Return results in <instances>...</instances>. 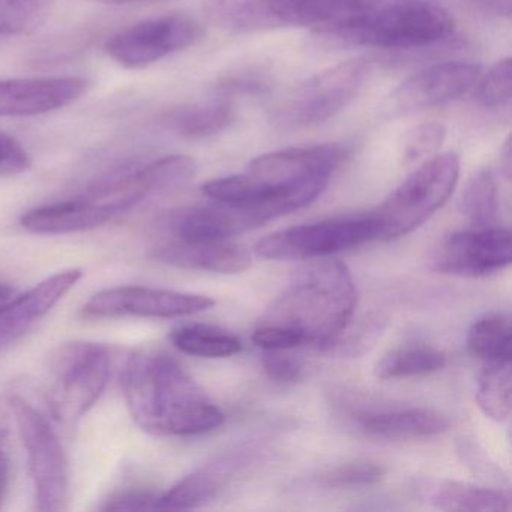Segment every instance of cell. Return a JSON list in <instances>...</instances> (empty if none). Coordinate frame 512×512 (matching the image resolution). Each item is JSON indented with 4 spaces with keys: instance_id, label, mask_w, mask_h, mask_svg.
Returning a JSON list of instances; mask_svg holds the SVG:
<instances>
[{
    "instance_id": "cell-1",
    "label": "cell",
    "mask_w": 512,
    "mask_h": 512,
    "mask_svg": "<svg viewBox=\"0 0 512 512\" xmlns=\"http://www.w3.org/2000/svg\"><path fill=\"white\" fill-rule=\"evenodd\" d=\"M281 26L376 49H419L446 40L454 20L431 0H271Z\"/></svg>"
},
{
    "instance_id": "cell-2",
    "label": "cell",
    "mask_w": 512,
    "mask_h": 512,
    "mask_svg": "<svg viewBox=\"0 0 512 512\" xmlns=\"http://www.w3.org/2000/svg\"><path fill=\"white\" fill-rule=\"evenodd\" d=\"M131 418L158 436H197L223 425L224 413L170 356L136 352L122 374Z\"/></svg>"
},
{
    "instance_id": "cell-3",
    "label": "cell",
    "mask_w": 512,
    "mask_h": 512,
    "mask_svg": "<svg viewBox=\"0 0 512 512\" xmlns=\"http://www.w3.org/2000/svg\"><path fill=\"white\" fill-rule=\"evenodd\" d=\"M358 304L355 281L338 260H317L299 269L265 322L286 326L305 344L329 349L352 323Z\"/></svg>"
},
{
    "instance_id": "cell-4",
    "label": "cell",
    "mask_w": 512,
    "mask_h": 512,
    "mask_svg": "<svg viewBox=\"0 0 512 512\" xmlns=\"http://www.w3.org/2000/svg\"><path fill=\"white\" fill-rule=\"evenodd\" d=\"M460 163L454 154L436 155L416 169L376 211L379 241H394L415 232L454 193Z\"/></svg>"
},
{
    "instance_id": "cell-5",
    "label": "cell",
    "mask_w": 512,
    "mask_h": 512,
    "mask_svg": "<svg viewBox=\"0 0 512 512\" xmlns=\"http://www.w3.org/2000/svg\"><path fill=\"white\" fill-rule=\"evenodd\" d=\"M368 64L352 59L328 68L293 89L272 113V124L295 131L316 127L349 106L364 86Z\"/></svg>"
},
{
    "instance_id": "cell-6",
    "label": "cell",
    "mask_w": 512,
    "mask_h": 512,
    "mask_svg": "<svg viewBox=\"0 0 512 512\" xmlns=\"http://www.w3.org/2000/svg\"><path fill=\"white\" fill-rule=\"evenodd\" d=\"M10 406L28 454L35 506L41 512L67 511L70 502V469L58 434L46 416L41 415L23 398H11Z\"/></svg>"
},
{
    "instance_id": "cell-7",
    "label": "cell",
    "mask_w": 512,
    "mask_h": 512,
    "mask_svg": "<svg viewBox=\"0 0 512 512\" xmlns=\"http://www.w3.org/2000/svg\"><path fill=\"white\" fill-rule=\"evenodd\" d=\"M371 241H379V226L370 212L271 233L257 242L256 253L269 260L326 259Z\"/></svg>"
},
{
    "instance_id": "cell-8",
    "label": "cell",
    "mask_w": 512,
    "mask_h": 512,
    "mask_svg": "<svg viewBox=\"0 0 512 512\" xmlns=\"http://www.w3.org/2000/svg\"><path fill=\"white\" fill-rule=\"evenodd\" d=\"M109 349L95 343L62 347L55 361L50 407L58 421H79L100 400L110 379Z\"/></svg>"
},
{
    "instance_id": "cell-9",
    "label": "cell",
    "mask_w": 512,
    "mask_h": 512,
    "mask_svg": "<svg viewBox=\"0 0 512 512\" xmlns=\"http://www.w3.org/2000/svg\"><path fill=\"white\" fill-rule=\"evenodd\" d=\"M202 35V25L194 17L166 14L116 32L104 44V52L121 67L140 70L190 49Z\"/></svg>"
},
{
    "instance_id": "cell-10",
    "label": "cell",
    "mask_w": 512,
    "mask_h": 512,
    "mask_svg": "<svg viewBox=\"0 0 512 512\" xmlns=\"http://www.w3.org/2000/svg\"><path fill=\"white\" fill-rule=\"evenodd\" d=\"M511 232L503 227H475L446 236L431 254L437 274L482 278L508 268Z\"/></svg>"
},
{
    "instance_id": "cell-11",
    "label": "cell",
    "mask_w": 512,
    "mask_h": 512,
    "mask_svg": "<svg viewBox=\"0 0 512 512\" xmlns=\"http://www.w3.org/2000/svg\"><path fill=\"white\" fill-rule=\"evenodd\" d=\"M214 305V299L208 296L152 287L122 286L103 290L92 296L83 305L82 316L85 319H115L127 316L175 319L202 313Z\"/></svg>"
},
{
    "instance_id": "cell-12",
    "label": "cell",
    "mask_w": 512,
    "mask_h": 512,
    "mask_svg": "<svg viewBox=\"0 0 512 512\" xmlns=\"http://www.w3.org/2000/svg\"><path fill=\"white\" fill-rule=\"evenodd\" d=\"M482 68L467 62L433 65L404 80L391 95V110L400 115L445 106L472 91Z\"/></svg>"
},
{
    "instance_id": "cell-13",
    "label": "cell",
    "mask_w": 512,
    "mask_h": 512,
    "mask_svg": "<svg viewBox=\"0 0 512 512\" xmlns=\"http://www.w3.org/2000/svg\"><path fill=\"white\" fill-rule=\"evenodd\" d=\"M85 77L0 80V116H37L64 109L88 94Z\"/></svg>"
},
{
    "instance_id": "cell-14",
    "label": "cell",
    "mask_w": 512,
    "mask_h": 512,
    "mask_svg": "<svg viewBox=\"0 0 512 512\" xmlns=\"http://www.w3.org/2000/svg\"><path fill=\"white\" fill-rule=\"evenodd\" d=\"M79 268L58 272L28 292L0 304V349L25 337L83 278Z\"/></svg>"
},
{
    "instance_id": "cell-15",
    "label": "cell",
    "mask_w": 512,
    "mask_h": 512,
    "mask_svg": "<svg viewBox=\"0 0 512 512\" xmlns=\"http://www.w3.org/2000/svg\"><path fill=\"white\" fill-rule=\"evenodd\" d=\"M116 217L110 206L85 193L26 212L22 226L35 235H70L106 226Z\"/></svg>"
},
{
    "instance_id": "cell-16",
    "label": "cell",
    "mask_w": 512,
    "mask_h": 512,
    "mask_svg": "<svg viewBox=\"0 0 512 512\" xmlns=\"http://www.w3.org/2000/svg\"><path fill=\"white\" fill-rule=\"evenodd\" d=\"M158 262L175 268L217 274H241L250 268L251 256L242 245L229 241H175L160 245L152 251Z\"/></svg>"
},
{
    "instance_id": "cell-17",
    "label": "cell",
    "mask_w": 512,
    "mask_h": 512,
    "mask_svg": "<svg viewBox=\"0 0 512 512\" xmlns=\"http://www.w3.org/2000/svg\"><path fill=\"white\" fill-rule=\"evenodd\" d=\"M422 499L442 511L502 512L511 509V494L505 490L479 487L457 481H424Z\"/></svg>"
},
{
    "instance_id": "cell-18",
    "label": "cell",
    "mask_w": 512,
    "mask_h": 512,
    "mask_svg": "<svg viewBox=\"0 0 512 512\" xmlns=\"http://www.w3.org/2000/svg\"><path fill=\"white\" fill-rule=\"evenodd\" d=\"M236 466L235 458L223 457L199 467L167 493L160 494L158 509H193L209 502L223 490Z\"/></svg>"
},
{
    "instance_id": "cell-19",
    "label": "cell",
    "mask_w": 512,
    "mask_h": 512,
    "mask_svg": "<svg viewBox=\"0 0 512 512\" xmlns=\"http://www.w3.org/2000/svg\"><path fill=\"white\" fill-rule=\"evenodd\" d=\"M448 427V418L431 409L394 410L362 419L365 433L389 440L430 439L445 433Z\"/></svg>"
},
{
    "instance_id": "cell-20",
    "label": "cell",
    "mask_w": 512,
    "mask_h": 512,
    "mask_svg": "<svg viewBox=\"0 0 512 512\" xmlns=\"http://www.w3.org/2000/svg\"><path fill=\"white\" fill-rule=\"evenodd\" d=\"M206 17L230 35L256 34L278 28L271 0H205Z\"/></svg>"
},
{
    "instance_id": "cell-21",
    "label": "cell",
    "mask_w": 512,
    "mask_h": 512,
    "mask_svg": "<svg viewBox=\"0 0 512 512\" xmlns=\"http://www.w3.org/2000/svg\"><path fill=\"white\" fill-rule=\"evenodd\" d=\"M233 109L224 101L190 104L167 115L166 122L173 131L188 139H205L226 130L233 122Z\"/></svg>"
},
{
    "instance_id": "cell-22",
    "label": "cell",
    "mask_w": 512,
    "mask_h": 512,
    "mask_svg": "<svg viewBox=\"0 0 512 512\" xmlns=\"http://www.w3.org/2000/svg\"><path fill=\"white\" fill-rule=\"evenodd\" d=\"M170 341L182 353L197 358H229L242 350L238 337L208 325H185L176 328L170 334Z\"/></svg>"
},
{
    "instance_id": "cell-23",
    "label": "cell",
    "mask_w": 512,
    "mask_h": 512,
    "mask_svg": "<svg viewBox=\"0 0 512 512\" xmlns=\"http://www.w3.org/2000/svg\"><path fill=\"white\" fill-rule=\"evenodd\" d=\"M446 365V356L422 344H409L386 353L376 365V376L382 380L406 379L436 373Z\"/></svg>"
},
{
    "instance_id": "cell-24",
    "label": "cell",
    "mask_w": 512,
    "mask_h": 512,
    "mask_svg": "<svg viewBox=\"0 0 512 512\" xmlns=\"http://www.w3.org/2000/svg\"><path fill=\"white\" fill-rule=\"evenodd\" d=\"M470 353L482 362H511L512 326L505 314H487L467 334Z\"/></svg>"
},
{
    "instance_id": "cell-25",
    "label": "cell",
    "mask_w": 512,
    "mask_h": 512,
    "mask_svg": "<svg viewBox=\"0 0 512 512\" xmlns=\"http://www.w3.org/2000/svg\"><path fill=\"white\" fill-rule=\"evenodd\" d=\"M511 362H484L476 388V403L487 418L503 422L511 415Z\"/></svg>"
},
{
    "instance_id": "cell-26",
    "label": "cell",
    "mask_w": 512,
    "mask_h": 512,
    "mask_svg": "<svg viewBox=\"0 0 512 512\" xmlns=\"http://www.w3.org/2000/svg\"><path fill=\"white\" fill-rule=\"evenodd\" d=\"M461 212L475 227H491L497 215V185L490 172H479L467 184Z\"/></svg>"
},
{
    "instance_id": "cell-27",
    "label": "cell",
    "mask_w": 512,
    "mask_h": 512,
    "mask_svg": "<svg viewBox=\"0 0 512 512\" xmlns=\"http://www.w3.org/2000/svg\"><path fill=\"white\" fill-rule=\"evenodd\" d=\"M52 0H0V37L28 34L46 20Z\"/></svg>"
},
{
    "instance_id": "cell-28",
    "label": "cell",
    "mask_w": 512,
    "mask_h": 512,
    "mask_svg": "<svg viewBox=\"0 0 512 512\" xmlns=\"http://www.w3.org/2000/svg\"><path fill=\"white\" fill-rule=\"evenodd\" d=\"M475 88L479 106L485 109H502L509 106L512 92L511 58L497 62L487 74H482Z\"/></svg>"
},
{
    "instance_id": "cell-29",
    "label": "cell",
    "mask_w": 512,
    "mask_h": 512,
    "mask_svg": "<svg viewBox=\"0 0 512 512\" xmlns=\"http://www.w3.org/2000/svg\"><path fill=\"white\" fill-rule=\"evenodd\" d=\"M383 475V467L373 461H352L323 473L320 482L326 487L355 488L377 484Z\"/></svg>"
},
{
    "instance_id": "cell-30",
    "label": "cell",
    "mask_w": 512,
    "mask_h": 512,
    "mask_svg": "<svg viewBox=\"0 0 512 512\" xmlns=\"http://www.w3.org/2000/svg\"><path fill=\"white\" fill-rule=\"evenodd\" d=\"M445 136V127L437 122H425L413 128L404 142V161L412 164L430 158L442 146Z\"/></svg>"
},
{
    "instance_id": "cell-31",
    "label": "cell",
    "mask_w": 512,
    "mask_h": 512,
    "mask_svg": "<svg viewBox=\"0 0 512 512\" xmlns=\"http://www.w3.org/2000/svg\"><path fill=\"white\" fill-rule=\"evenodd\" d=\"M251 338L256 346L265 350H292L305 344L304 338L295 329L271 323H262Z\"/></svg>"
},
{
    "instance_id": "cell-32",
    "label": "cell",
    "mask_w": 512,
    "mask_h": 512,
    "mask_svg": "<svg viewBox=\"0 0 512 512\" xmlns=\"http://www.w3.org/2000/svg\"><path fill=\"white\" fill-rule=\"evenodd\" d=\"M287 350H266L263 368L269 379L277 383H295L302 376V365Z\"/></svg>"
},
{
    "instance_id": "cell-33",
    "label": "cell",
    "mask_w": 512,
    "mask_h": 512,
    "mask_svg": "<svg viewBox=\"0 0 512 512\" xmlns=\"http://www.w3.org/2000/svg\"><path fill=\"white\" fill-rule=\"evenodd\" d=\"M269 88L268 76L262 70H245L221 80L218 91L224 95H256Z\"/></svg>"
},
{
    "instance_id": "cell-34",
    "label": "cell",
    "mask_w": 512,
    "mask_h": 512,
    "mask_svg": "<svg viewBox=\"0 0 512 512\" xmlns=\"http://www.w3.org/2000/svg\"><path fill=\"white\" fill-rule=\"evenodd\" d=\"M32 161L22 143L0 133V176H16L28 172Z\"/></svg>"
},
{
    "instance_id": "cell-35",
    "label": "cell",
    "mask_w": 512,
    "mask_h": 512,
    "mask_svg": "<svg viewBox=\"0 0 512 512\" xmlns=\"http://www.w3.org/2000/svg\"><path fill=\"white\" fill-rule=\"evenodd\" d=\"M160 494L146 490H128L107 500L104 511H152L158 509Z\"/></svg>"
},
{
    "instance_id": "cell-36",
    "label": "cell",
    "mask_w": 512,
    "mask_h": 512,
    "mask_svg": "<svg viewBox=\"0 0 512 512\" xmlns=\"http://www.w3.org/2000/svg\"><path fill=\"white\" fill-rule=\"evenodd\" d=\"M472 10L496 19H511L512 0H464Z\"/></svg>"
},
{
    "instance_id": "cell-37",
    "label": "cell",
    "mask_w": 512,
    "mask_h": 512,
    "mask_svg": "<svg viewBox=\"0 0 512 512\" xmlns=\"http://www.w3.org/2000/svg\"><path fill=\"white\" fill-rule=\"evenodd\" d=\"M5 442L7 439H0V508L7 500L11 484V466L7 451H5Z\"/></svg>"
},
{
    "instance_id": "cell-38",
    "label": "cell",
    "mask_w": 512,
    "mask_h": 512,
    "mask_svg": "<svg viewBox=\"0 0 512 512\" xmlns=\"http://www.w3.org/2000/svg\"><path fill=\"white\" fill-rule=\"evenodd\" d=\"M14 292H16V290L13 289V286L0 281V304H4L8 299L13 298Z\"/></svg>"
},
{
    "instance_id": "cell-39",
    "label": "cell",
    "mask_w": 512,
    "mask_h": 512,
    "mask_svg": "<svg viewBox=\"0 0 512 512\" xmlns=\"http://www.w3.org/2000/svg\"><path fill=\"white\" fill-rule=\"evenodd\" d=\"M95 2H101V4H110V5H125V4H137V2H146V0H95Z\"/></svg>"
}]
</instances>
